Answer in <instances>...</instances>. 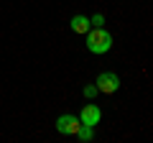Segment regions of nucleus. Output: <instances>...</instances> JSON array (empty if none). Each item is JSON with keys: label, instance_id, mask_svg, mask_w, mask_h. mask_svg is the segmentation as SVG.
Listing matches in <instances>:
<instances>
[{"label": "nucleus", "instance_id": "f257e3e1", "mask_svg": "<svg viewBox=\"0 0 153 143\" xmlns=\"http://www.w3.org/2000/svg\"><path fill=\"white\" fill-rule=\"evenodd\" d=\"M87 49L92 54H107L112 49V36L105 28H89L87 31Z\"/></svg>", "mask_w": 153, "mask_h": 143}, {"label": "nucleus", "instance_id": "f03ea898", "mask_svg": "<svg viewBox=\"0 0 153 143\" xmlns=\"http://www.w3.org/2000/svg\"><path fill=\"white\" fill-rule=\"evenodd\" d=\"M97 89L102 95H112V92H117L120 89V77L115 74V72H102V74H97Z\"/></svg>", "mask_w": 153, "mask_h": 143}, {"label": "nucleus", "instance_id": "7ed1b4c3", "mask_svg": "<svg viewBox=\"0 0 153 143\" xmlns=\"http://www.w3.org/2000/svg\"><path fill=\"white\" fill-rule=\"evenodd\" d=\"M79 125H82V120L76 115H59V120H56V130L61 133V136H76V130H79Z\"/></svg>", "mask_w": 153, "mask_h": 143}, {"label": "nucleus", "instance_id": "20e7f679", "mask_svg": "<svg viewBox=\"0 0 153 143\" xmlns=\"http://www.w3.org/2000/svg\"><path fill=\"white\" fill-rule=\"evenodd\" d=\"M100 118H102V110H100L97 105H84L82 112H79V120H82L84 125H92V128L100 123Z\"/></svg>", "mask_w": 153, "mask_h": 143}, {"label": "nucleus", "instance_id": "39448f33", "mask_svg": "<svg viewBox=\"0 0 153 143\" xmlns=\"http://www.w3.org/2000/svg\"><path fill=\"white\" fill-rule=\"evenodd\" d=\"M69 26H71V31H74V33H87L89 28H92V23H89L87 16H74Z\"/></svg>", "mask_w": 153, "mask_h": 143}, {"label": "nucleus", "instance_id": "423d86ee", "mask_svg": "<svg viewBox=\"0 0 153 143\" xmlns=\"http://www.w3.org/2000/svg\"><path fill=\"white\" fill-rule=\"evenodd\" d=\"M92 136H94V133H92V125H84V123H82L79 130H76V138H79L82 143H87V141H92Z\"/></svg>", "mask_w": 153, "mask_h": 143}, {"label": "nucleus", "instance_id": "0eeeda50", "mask_svg": "<svg viewBox=\"0 0 153 143\" xmlns=\"http://www.w3.org/2000/svg\"><path fill=\"white\" fill-rule=\"evenodd\" d=\"M97 92H100V89H97V84H87V87H84V97H87V100H92Z\"/></svg>", "mask_w": 153, "mask_h": 143}, {"label": "nucleus", "instance_id": "6e6552de", "mask_svg": "<svg viewBox=\"0 0 153 143\" xmlns=\"http://www.w3.org/2000/svg\"><path fill=\"white\" fill-rule=\"evenodd\" d=\"M89 23H92L94 28H102V23H105V16H102V13H97V16H92V21H89Z\"/></svg>", "mask_w": 153, "mask_h": 143}]
</instances>
